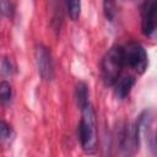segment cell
Returning a JSON list of instances; mask_svg holds the SVG:
<instances>
[{"label": "cell", "instance_id": "obj_11", "mask_svg": "<svg viewBox=\"0 0 157 157\" xmlns=\"http://www.w3.org/2000/svg\"><path fill=\"white\" fill-rule=\"evenodd\" d=\"M0 6H1V13L2 16L11 18L15 11V6H13V1L12 0H0Z\"/></svg>", "mask_w": 157, "mask_h": 157}, {"label": "cell", "instance_id": "obj_1", "mask_svg": "<svg viewBox=\"0 0 157 157\" xmlns=\"http://www.w3.org/2000/svg\"><path fill=\"white\" fill-rule=\"evenodd\" d=\"M81 110V120L78 124V137L82 150L86 153H94L97 150V121L94 110L88 103Z\"/></svg>", "mask_w": 157, "mask_h": 157}, {"label": "cell", "instance_id": "obj_7", "mask_svg": "<svg viewBox=\"0 0 157 157\" xmlns=\"http://www.w3.org/2000/svg\"><path fill=\"white\" fill-rule=\"evenodd\" d=\"M75 97H76V104L80 109H82L85 105H87L90 103L88 99V90H87V85L83 82H78L76 85V90H75Z\"/></svg>", "mask_w": 157, "mask_h": 157}, {"label": "cell", "instance_id": "obj_5", "mask_svg": "<svg viewBox=\"0 0 157 157\" xmlns=\"http://www.w3.org/2000/svg\"><path fill=\"white\" fill-rule=\"evenodd\" d=\"M36 64L40 77L45 81H50L54 76V66L52 54L44 45H38L36 48Z\"/></svg>", "mask_w": 157, "mask_h": 157}, {"label": "cell", "instance_id": "obj_2", "mask_svg": "<svg viewBox=\"0 0 157 157\" xmlns=\"http://www.w3.org/2000/svg\"><path fill=\"white\" fill-rule=\"evenodd\" d=\"M124 66V48L120 45L112 47L103 56L101 65L104 85L114 86V83L121 75V70Z\"/></svg>", "mask_w": 157, "mask_h": 157}, {"label": "cell", "instance_id": "obj_3", "mask_svg": "<svg viewBox=\"0 0 157 157\" xmlns=\"http://www.w3.org/2000/svg\"><path fill=\"white\" fill-rule=\"evenodd\" d=\"M147 64V53L141 44L132 42L124 48V65L128 69L141 75L146 71Z\"/></svg>", "mask_w": 157, "mask_h": 157}, {"label": "cell", "instance_id": "obj_9", "mask_svg": "<svg viewBox=\"0 0 157 157\" xmlns=\"http://www.w3.org/2000/svg\"><path fill=\"white\" fill-rule=\"evenodd\" d=\"M0 97H1L2 104H6L11 101L12 91H11V86L7 81H1V83H0Z\"/></svg>", "mask_w": 157, "mask_h": 157}, {"label": "cell", "instance_id": "obj_4", "mask_svg": "<svg viewBox=\"0 0 157 157\" xmlns=\"http://www.w3.org/2000/svg\"><path fill=\"white\" fill-rule=\"evenodd\" d=\"M140 13L142 33L152 37L157 32V0H144Z\"/></svg>", "mask_w": 157, "mask_h": 157}, {"label": "cell", "instance_id": "obj_13", "mask_svg": "<svg viewBox=\"0 0 157 157\" xmlns=\"http://www.w3.org/2000/svg\"><path fill=\"white\" fill-rule=\"evenodd\" d=\"M1 67H2V74L6 75V76H11L13 74V65L11 64V61L5 58L2 60V64H1Z\"/></svg>", "mask_w": 157, "mask_h": 157}, {"label": "cell", "instance_id": "obj_8", "mask_svg": "<svg viewBox=\"0 0 157 157\" xmlns=\"http://www.w3.org/2000/svg\"><path fill=\"white\" fill-rule=\"evenodd\" d=\"M67 13L72 21H77L81 15V0H65Z\"/></svg>", "mask_w": 157, "mask_h": 157}, {"label": "cell", "instance_id": "obj_6", "mask_svg": "<svg viewBox=\"0 0 157 157\" xmlns=\"http://www.w3.org/2000/svg\"><path fill=\"white\" fill-rule=\"evenodd\" d=\"M135 85V76L134 75H120L117 82L114 83L115 94L120 99H124L131 92V88Z\"/></svg>", "mask_w": 157, "mask_h": 157}, {"label": "cell", "instance_id": "obj_12", "mask_svg": "<svg viewBox=\"0 0 157 157\" xmlns=\"http://www.w3.org/2000/svg\"><path fill=\"white\" fill-rule=\"evenodd\" d=\"M12 129L10 125H7L5 121H1L0 124V136H1V140L2 141H6V140H10L11 136H12Z\"/></svg>", "mask_w": 157, "mask_h": 157}, {"label": "cell", "instance_id": "obj_10", "mask_svg": "<svg viewBox=\"0 0 157 157\" xmlns=\"http://www.w3.org/2000/svg\"><path fill=\"white\" fill-rule=\"evenodd\" d=\"M103 9H104V15H105L107 20L113 21L115 17V13H117L114 0H104L103 1Z\"/></svg>", "mask_w": 157, "mask_h": 157}]
</instances>
